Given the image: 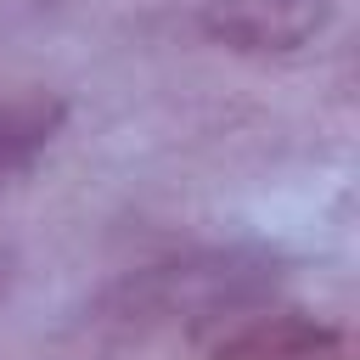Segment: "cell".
Returning <instances> with one entry per match:
<instances>
[{
	"label": "cell",
	"instance_id": "cell-1",
	"mask_svg": "<svg viewBox=\"0 0 360 360\" xmlns=\"http://www.w3.org/2000/svg\"><path fill=\"white\" fill-rule=\"evenodd\" d=\"M276 253L264 248H202L169 264H146L112 287L107 309L124 321H180V326H231L276 287Z\"/></svg>",
	"mask_w": 360,
	"mask_h": 360
},
{
	"label": "cell",
	"instance_id": "cell-2",
	"mask_svg": "<svg viewBox=\"0 0 360 360\" xmlns=\"http://www.w3.org/2000/svg\"><path fill=\"white\" fill-rule=\"evenodd\" d=\"M332 22V0H214L202 28L242 51H298Z\"/></svg>",
	"mask_w": 360,
	"mask_h": 360
},
{
	"label": "cell",
	"instance_id": "cell-3",
	"mask_svg": "<svg viewBox=\"0 0 360 360\" xmlns=\"http://www.w3.org/2000/svg\"><path fill=\"white\" fill-rule=\"evenodd\" d=\"M343 338L309 315H242L219 338V360H338Z\"/></svg>",
	"mask_w": 360,
	"mask_h": 360
},
{
	"label": "cell",
	"instance_id": "cell-4",
	"mask_svg": "<svg viewBox=\"0 0 360 360\" xmlns=\"http://www.w3.org/2000/svg\"><path fill=\"white\" fill-rule=\"evenodd\" d=\"M68 107L56 96H6L0 101V174L28 169L62 129Z\"/></svg>",
	"mask_w": 360,
	"mask_h": 360
},
{
	"label": "cell",
	"instance_id": "cell-5",
	"mask_svg": "<svg viewBox=\"0 0 360 360\" xmlns=\"http://www.w3.org/2000/svg\"><path fill=\"white\" fill-rule=\"evenodd\" d=\"M11 281H17V253H11V248H0V298L11 292Z\"/></svg>",
	"mask_w": 360,
	"mask_h": 360
}]
</instances>
